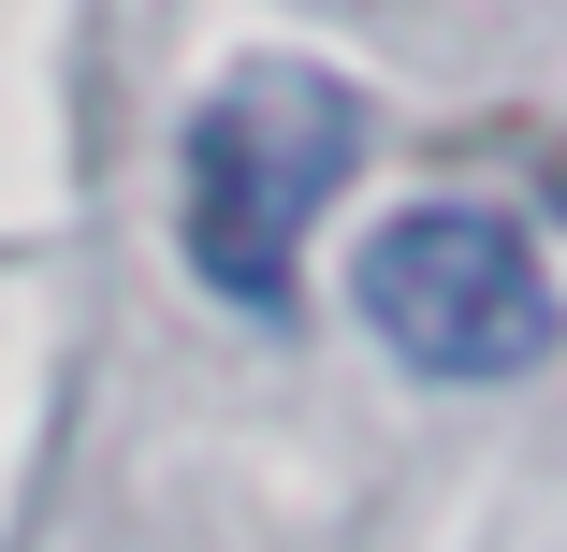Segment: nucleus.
I'll return each instance as SVG.
<instances>
[{
    "instance_id": "obj_2",
    "label": "nucleus",
    "mask_w": 567,
    "mask_h": 552,
    "mask_svg": "<svg viewBox=\"0 0 567 552\" xmlns=\"http://www.w3.org/2000/svg\"><path fill=\"white\" fill-rule=\"evenodd\" d=\"M364 335L408 364V378H524L553 350V277L538 248L509 233L495 204H408L393 233L364 248Z\"/></svg>"
},
{
    "instance_id": "obj_3",
    "label": "nucleus",
    "mask_w": 567,
    "mask_h": 552,
    "mask_svg": "<svg viewBox=\"0 0 567 552\" xmlns=\"http://www.w3.org/2000/svg\"><path fill=\"white\" fill-rule=\"evenodd\" d=\"M553 218H567V146H553Z\"/></svg>"
},
{
    "instance_id": "obj_1",
    "label": "nucleus",
    "mask_w": 567,
    "mask_h": 552,
    "mask_svg": "<svg viewBox=\"0 0 567 552\" xmlns=\"http://www.w3.org/2000/svg\"><path fill=\"white\" fill-rule=\"evenodd\" d=\"M364 175V102L350 73L320 59H234L189 117V160H175V233H189V277L248 320H291L306 305V233L320 204Z\"/></svg>"
}]
</instances>
